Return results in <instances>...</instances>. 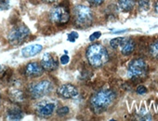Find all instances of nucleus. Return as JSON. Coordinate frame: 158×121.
<instances>
[{
  "label": "nucleus",
  "instance_id": "1",
  "mask_svg": "<svg viewBox=\"0 0 158 121\" xmlns=\"http://www.w3.org/2000/svg\"><path fill=\"white\" fill-rule=\"evenodd\" d=\"M115 99V94L112 90H101L90 99V107L93 112L101 114L111 106Z\"/></svg>",
  "mask_w": 158,
  "mask_h": 121
},
{
  "label": "nucleus",
  "instance_id": "2",
  "mask_svg": "<svg viewBox=\"0 0 158 121\" xmlns=\"http://www.w3.org/2000/svg\"><path fill=\"white\" fill-rule=\"evenodd\" d=\"M87 59L91 66L98 68L107 63L109 55L104 46L100 43L90 45L87 49Z\"/></svg>",
  "mask_w": 158,
  "mask_h": 121
},
{
  "label": "nucleus",
  "instance_id": "3",
  "mask_svg": "<svg viewBox=\"0 0 158 121\" xmlns=\"http://www.w3.org/2000/svg\"><path fill=\"white\" fill-rule=\"evenodd\" d=\"M73 17L75 24L80 28L89 27L94 19V14L89 7L85 5H78L73 10Z\"/></svg>",
  "mask_w": 158,
  "mask_h": 121
},
{
  "label": "nucleus",
  "instance_id": "4",
  "mask_svg": "<svg viewBox=\"0 0 158 121\" xmlns=\"http://www.w3.org/2000/svg\"><path fill=\"white\" fill-rule=\"evenodd\" d=\"M148 65L142 59H134L129 63L127 75L130 78H142L147 76Z\"/></svg>",
  "mask_w": 158,
  "mask_h": 121
},
{
  "label": "nucleus",
  "instance_id": "5",
  "mask_svg": "<svg viewBox=\"0 0 158 121\" xmlns=\"http://www.w3.org/2000/svg\"><path fill=\"white\" fill-rule=\"evenodd\" d=\"M29 35H30L29 28L24 24H21L12 28L10 31L8 35V40L10 45L13 46L21 45L28 38Z\"/></svg>",
  "mask_w": 158,
  "mask_h": 121
},
{
  "label": "nucleus",
  "instance_id": "6",
  "mask_svg": "<svg viewBox=\"0 0 158 121\" xmlns=\"http://www.w3.org/2000/svg\"><path fill=\"white\" fill-rule=\"evenodd\" d=\"M52 90L53 84L48 80H43L33 84L29 89V92L33 99H39L49 94Z\"/></svg>",
  "mask_w": 158,
  "mask_h": 121
},
{
  "label": "nucleus",
  "instance_id": "7",
  "mask_svg": "<svg viewBox=\"0 0 158 121\" xmlns=\"http://www.w3.org/2000/svg\"><path fill=\"white\" fill-rule=\"evenodd\" d=\"M50 19L53 23L58 24L67 23L70 20V12L66 7L59 6L50 12Z\"/></svg>",
  "mask_w": 158,
  "mask_h": 121
},
{
  "label": "nucleus",
  "instance_id": "8",
  "mask_svg": "<svg viewBox=\"0 0 158 121\" xmlns=\"http://www.w3.org/2000/svg\"><path fill=\"white\" fill-rule=\"evenodd\" d=\"M56 110V103L49 101H42L36 105V113L41 117L50 116Z\"/></svg>",
  "mask_w": 158,
  "mask_h": 121
},
{
  "label": "nucleus",
  "instance_id": "9",
  "mask_svg": "<svg viewBox=\"0 0 158 121\" xmlns=\"http://www.w3.org/2000/svg\"><path fill=\"white\" fill-rule=\"evenodd\" d=\"M57 93L61 98L72 99V98L77 97L79 91H78V90H77V88L75 86H73L72 84H64V85H61L57 90Z\"/></svg>",
  "mask_w": 158,
  "mask_h": 121
},
{
  "label": "nucleus",
  "instance_id": "10",
  "mask_svg": "<svg viewBox=\"0 0 158 121\" xmlns=\"http://www.w3.org/2000/svg\"><path fill=\"white\" fill-rule=\"evenodd\" d=\"M41 65L44 70L48 72L54 71L58 68V60L51 53H45L41 60Z\"/></svg>",
  "mask_w": 158,
  "mask_h": 121
},
{
  "label": "nucleus",
  "instance_id": "11",
  "mask_svg": "<svg viewBox=\"0 0 158 121\" xmlns=\"http://www.w3.org/2000/svg\"><path fill=\"white\" fill-rule=\"evenodd\" d=\"M44 73V68L41 65L37 63H29L25 67V75L31 77H37L42 76Z\"/></svg>",
  "mask_w": 158,
  "mask_h": 121
},
{
  "label": "nucleus",
  "instance_id": "12",
  "mask_svg": "<svg viewBox=\"0 0 158 121\" xmlns=\"http://www.w3.org/2000/svg\"><path fill=\"white\" fill-rule=\"evenodd\" d=\"M43 47L40 44H35V45H30L22 49V54L25 58L33 57L36 54H38L40 51H42Z\"/></svg>",
  "mask_w": 158,
  "mask_h": 121
},
{
  "label": "nucleus",
  "instance_id": "13",
  "mask_svg": "<svg viewBox=\"0 0 158 121\" xmlns=\"http://www.w3.org/2000/svg\"><path fill=\"white\" fill-rule=\"evenodd\" d=\"M23 113L19 107L13 106L8 110V113H7L8 120H21L23 119Z\"/></svg>",
  "mask_w": 158,
  "mask_h": 121
},
{
  "label": "nucleus",
  "instance_id": "14",
  "mask_svg": "<svg viewBox=\"0 0 158 121\" xmlns=\"http://www.w3.org/2000/svg\"><path fill=\"white\" fill-rule=\"evenodd\" d=\"M9 97L11 102H21L24 100V93L22 90L13 88L10 90Z\"/></svg>",
  "mask_w": 158,
  "mask_h": 121
},
{
  "label": "nucleus",
  "instance_id": "15",
  "mask_svg": "<svg viewBox=\"0 0 158 121\" xmlns=\"http://www.w3.org/2000/svg\"><path fill=\"white\" fill-rule=\"evenodd\" d=\"M135 42L133 39H126V41L123 43L122 45V48H121V52L123 55L125 56H127V55H130L134 49H135Z\"/></svg>",
  "mask_w": 158,
  "mask_h": 121
},
{
  "label": "nucleus",
  "instance_id": "16",
  "mask_svg": "<svg viewBox=\"0 0 158 121\" xmlns=\"http://www.w3.org/2000/svg\"><path fill=\"white\" fill-rule=\"evenodd\" d=\"M119 8L124 12H129L135 6V0H119Z\"/></svg>",
  "mask_w": 158,
  "mask_h": 121
},
{
  "label": "nucleus",
  "instance_id": "17",
  "mask_svg": "<svg viewBox=\"0 0 158 121\" xmlns=\"http://www.w3.org/2000/svg\"><path fill=\"white\" fill-rule=\"evenodd\" d=\"M150 54L152 58L158 59V39H155L150 45Z\"/></svg>",
  "mask_w": 158,
  "mask_h": 121
},
{
  "label": "nucleus",
  "instance_id": "18",
  "mask_svg": "<svg viewBox=\"0 0 158 121\" xmlns=\"http://www.w3.org/2000/svg\"><path fill=\"white\" fill-rule=\"evenodd\" d=\"M127 38L125 37H116V38H114L110 41V46L113 48H119L120 46L123 45V43L126 41Z\"/></svg>",
  "mask_w": 158,
  "mask_h": 121
},
{
  "label": "nucleus",
  "instance_id": "19",
  "mask_svg": "<svg viewBox=\"0 0 158 121\" xmlns=\"http://www.w3.org/2000/svg\"><path fill=\"white\" fill-rule=\"evenodd\" d=\"M138 4H139V8L140 10L147 11L150 9L151 1L150 0H138Z\"/></svg>",
  "mask_w": 158,
  "mask_h": 121
},
{
  "label": "nucleus",
  "instance_id": "20",
  "mask_svg": "<svg viewBox=\"0 0 158 121\" xmlns=\"http://www.w3.org/2000/svg\"><path fill=\"white\" fill-rule=\"evenodd\" d=\"M10 7L9 0H0V10H7Z\"/></svg>",
  "mask_w": 158,
  "mask_h": 121
},
{
  "label": "nucleus",
  "instance_id": "21",
  "mask_svg": "<svg viewBox=\"0 0 158 121\" xmlns=\"http://www.w3.org/2000/svg\"><path fill=\"white\" fill-rule=\"evenodd\" d=\"M68 113H69V108L67 106H63V107H61V108H60V109L57 110V114L60 116H64Z\"/></svg>",
  "mask_w": 158,
  "mask_h": 121
},
{
  "label": "nucleus",
  "instance_id": "22",
  "mask_svg": "<svg viewBox=\"0 0 158 121\" xmlns=\"http://www.w3.org/2000/svg\"><path fill=\"white\" fill-rule=\"evenodd\" d=\"M78 38V34L77 32H72L68 35V40L70 42H74Z\"/></svg>",
  "mask_w": 158,
  "mask_h": 121
},
{
  "label": "nucleus",
  "instance_id": "23",
  "mask_svg": "<svg viewBox=\"0 0 158 121\" xmlns=\"http://www.w3.org/2000/svg\"><path fill=\"white\" fill-rule=\"evenodd\" d=\"M88 1L89 2L90 5L92 6H101L103 4V2L105 1V0H88Z\"/></svg>",
  "mask_w": 158,
  "mask_h": 121
},
{
  "label": "nucleus",
  "instance_id": "24",
  "mask_svg": "<svg viewBox=\"0 0 158 121\" xmlns=\"http://www.w3.org/2000/svg\"><path fill=\"white\" fill-rule=\"evenodd\" d=\"M69 62H70V58H69V56L67 54L60 57V64L61 65H67Z\"/></svg>",
  "mask_w": 158,
  "mask_h": 121
},
{
  "label": "nucleus",
  "instance_id": "25",
  "mask_svg": "<svg viewBox=\"0 0 158 121\" xmlns=\"http://www.w3.org/2000/svg\"><path fill=\"white\" fill-rule=\"evenodd\" d=\"M101 35H102V33H101V32H95V33H93V34L90 35L89 40H90V41H94V40L98 39Z\"/></svg>",
  "mask_w": 158,
  "mask_h": 121
},
{
  "label": "nucleus",
  "instance_id": "26",
  "mask_svg": "<svg viewBox=\"0 0 158 121\" xmlns=\"http://www.w3.org/2000/svg\"><path fill=\"white\" fill-rule=\"evenodd\" d=\"M137 92H138L139 94H144V93L147 92V89H146L144 86H139V87H138V89H137Z\"/></svg>",
  "mask_w": 158,
  "mask_h": 121
},
{
  "label": "nucleus",
  "instance_id": "27",
  "mask_svg": "<svg viewBox=\"0 0 158 121\" xmlns=\"http://www.w3.org/2000/svg\"><path fill=\"white\" fill-rule=\"evenodd\" d=\"M139 120H152V115H141L139 118Z\"/></svg>",
  "mask_w": 158,
  "mask_h": 121
},
{
  "label": "nucleus",
  "instance_id": "28",
  "mask_svg": "<svg viewBox=\"0 0 158 121\" xmlns=\"http://www.w3.org/2000/svg\"><path fill=\"white\" fill-rule=\"evenodd\" d=\"M45 2H47V3H55V2H57L58 0H44Z\"/></svg>",
  "mask_w": 158,
  "mask_h": 121
},
{
  "label": "nucleus",
  "instance_id": "29",
  "mask_svg": "<svg viewBox=\"0 0 158 121\" xmlns=\"http://www.w3.org/2000/svg\"><path fill=\"white\" fill-rule=\"evenodd\" d=\"M154 9H155V11L158 13V0H157L156 3H155V7H154Z\"/></svg>",
  "mask_w": 158,
  "mask_h": 121
}]
</instances>
